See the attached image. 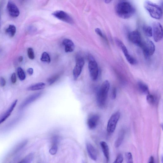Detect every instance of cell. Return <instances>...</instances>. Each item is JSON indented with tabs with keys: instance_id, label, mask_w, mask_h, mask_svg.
Instances as JSON below:
<instances>
[{
	"instance_id": "cell-1",
	"label": "cell",
	"mask_w": 163,
	"mask_h": 163,
	"mask_svg": "<svg viewBox=\"0 0 163 163\" xmlns=\"http://www.w3.org/2000/svg\"><path fill=\"white\" fill-rule=\"evenodd\" d=\"M116 14L119 17L124 19L130 18L134 14L135 9L130 3L125 1L120 2L115 9Z\"/></svg>"
},
{
	"instance_id": "cell-2",
	"label": "cell",
	"mask_w": 163,
	"mask_h": 163,
	"mask_svg": "<svg viewBox=\"0 0 163 163\" xmlns=\"http://www.w3.org/2000/svg\"><path fill=\"white\" fill-rule=\"evenodd\" d=\"M110 87L109 82L106 81L103 82L98 90L96 94V102L99 107L102 108L105 106Z\"/></svg>"
},
{
	"instance_id": "cell-3",
	"label": "cell",
	"mask_w": 163,
	"mask_h": 163,
	"mask_svg": "<svg viewBox=\"0 0 163 163\" xmlns=\"http://www.w3.org/2000/svg\"><path fill=\"white\" fill-rule=\"evenodd\" d=\"M145 9L151 17L156 20H160L162 15V10L158 5L149 1H146L144 3Z\"/></svg>"
},
{
	"instance_id": "cell-4",
	"label": "cell",
	"mask_w": 163,
	"mask_h": 163,
	"mask_svg": "<svg viewBox=\"0 0 163 163\" xmlns=\"http://www.w3.org/2000/svg\"><path fill=\"white\" fill-rule=\"evenodd\" d=\"M140 47L142 48L143 54L146 58L152 56L155 51V47L154 43L149 39L142 41Z\"/></svg>"
},
{
	"instance_id": "cell-5",
	"label": "cell",
	"mask_w": 163,
	"mask_h": 163,
	"mask_svg": "<svg viewBox=\"0 0 163 163\" xmlns=\"http://www.w3.org/2000/svg\"><path fill=\"white\" fill-rule=\"evenodd\" d=\"M89 62L88 63V68L91 79L93 81H96L98 78V68L97 63L92 56L89 57Z\"/></svg>"
},
{
	"instance_id": "cell-6",
	"label": "cell",
	"mask_w": 163,
	"mask_h": 163,
	"mask_svg": "<svg viewBox=\"0 0 163 163\" xmlns=\"http://www.w3.org/2000/svg\"><path fill=\"white\" fill-rule=\"evenodd\" d=\"M120 116V113L118 111L114 113L110 117L107 127V130L108 133L112 134L114 132Z\"/></svg>"
},
{
	"instance_id": "cell-7",
	"label": "cell",
	"mask_w": 163,
	"mask_h": 163,
	"mask_svg": "<svg viewBox=\"0 0 163 163\" xmlns=\"http://www.w3.org/2000/svg\"><path fill=\"white\" fill-rule=\"evenodd\" d=\"M153 35L154 41L158 42L163 38V30L162 25L158 22H154L153 24Z\"/></svg>"
},
{
	"instance_id": "cell-8",
	"label": "cell",
	"mask_w": 163,
	"mask_h": 163,
	"mask_svg": "<svg viewBox=\"0 0 163 163\" xmlns=\"http://www.w3.org/2000/svg\"><path fill=\"white\" fill-rule=\"evenodd\" d=\"M55 17L65 23L70 24L74 23L73 20L72 18L67 13L61 10L57 11L52 14Z\"/></svg>"
},
{
	"instance_id": "cell-9",
	"label": "cell",
	"mask_w": 163,
	"mask_h": 163,
	"mask_svg": "<svg viewBox=\"0 0 163 163\" xmlns=\"http://www.w3.org/2000/svg\"><path fill=\"white\" fill-rule=\"evenodd\" d=\"M128 39L132 43L139 47L142 42V40L140 33L138 30L130 33L128 35Z\"/></svg>"
},
{
	"instance_id": "cell-10",
	"label": "cell",
	"mask_w": 163,
	"mask_h": 163,
	"mask_svg": "<svg viewBox=\"0 0 163 163\" xmlns=\"http://www.w3.org/2000/svg\"><path fill=\"white\" fill-rule=\"evenodd\" d=\"M84 65V61L82 58H79L77 60L76 66L73 71V75L75 79H78L81 75Z\"/></svg>"
},
{
	"instance_id": "cell-11",
	"label": "cell",
	"mask_w": 163,
	"mask_h": 163,
	"mask_svg": "<svg viewBox=\"0 0 163 163\" xmlns=\"http://www.w3.org/2000/svg\"><path fill=\"white\" fill-rule=\"evenodd\" d=\"M7 8L8 13L12 17L17 18L20 15V12L18 8L13 2H8Z\"/></svg>"
},
{
	"instance_id": "cell-12",
	"label": "cell",
	"mask_w": 163,
	"mask_h": 163,
	"mask_svg": "<svg viewBox=\"0 0 163 163\" xmlns=\"http://www.w3.org/2000/svg\"><path fill=\"white\" fill-rule=\"evenodd\" d=\"M99 120V116L93 114L90 116L87 120V125L89 128L91 130L94 129L97 126Z\"/></svg>"
},
{
	"instance_id": "cell-13",
	"label": "cell",
	"mask_w": 163,
	"mask_h": 163,
	"mask_svg": "<svg viewBox=\"0 0 163 163\" xmlns=\"http://www.w3.org/2000/svg\"><path fill=\"white\" fill-rule=\"evenodd\" d=\"M86 147L88 155L90 158L94 161H96L98 158V154L95 148L89 142L86 143Z\"/></svg>"
},
{
	"instance_id": "cell-14",
	"label": "cell",
	"mask_w": 163,
	"mask_h": 163,
	"mask_svg": "<svg viewBox=\"0 0 163 163\" xmlns=\"http://www.w3.org/2000/svg\"><path fill=\"white\" fill-rule=\"evenodd\" d=\"M41 93H38L34 94L27 98L22 103L20 107V108L22 109L24 108L29 105L31 104L33 102L36 100L38 98L40 97Z\"/></svg>"
},
{
	"instance_id": "cell-15",
	"label": "cell",
	"mask_w": 163,
	"mask_h": 163,
	"mask_svg": "<svg viewBox=\"0 0 163 163\" xmlns=\"http://www.w3.org/2000/svg\"><path fill=\"white\" fill-rule=\"evenodd\" d=\"M17 102V100H16L14 101L9 109L7 110V111L3 115L0 117V124L3 122L11 115L16 106Z\"/></svg>"
},
{
	"instance_id": "cell-16",
	"label": "cell",
	"mask_w": 163,
	"mask_h": 163,
	"mask_svg": "<svg viewBox=\"0 0 163 163\" xmlns=\"http://www.w3.org/2000/svg\"><path fill=\"white\" fill-rule=\"evenodd\" d=\"M63 44L65 47V50L66 53L73 52L75 48L73 41L68 39H66L63 41Z\"/></svg>"
},
{
	"instance_id": "cell-17",
	"label": "cell",
	"mask_w": 163,
	"mask_h": 163,
	"mask_svg": "<svg viewBox=\"0 0 163 163\" xmlns=\"http://www.w3.org/2000/svg\"><path fill=\"white\" fill-rule=\"evenodd\" d=\"M100 145L106 161L108 162L109 161L110 158L109 150L108 146L107 143L104 141L101 142H100Z\"/></svg>"
},
{
	"instance_id": "cell-18",
	"label": "cell",
	"mask_w": 163,
	"mask_h": 163,
	"mask_svg": "<svg viewBox=\"0 0 163 163\" xmlns=\"http://www.w3.org/2000/svg\"><path fill=\"white\" fill-rule=\"evenodd\" d=\"M138 87L140 92L144 94H148L149 93L148 87L147 85L141 81L138 82Z\"/></svg>"
},
{
	"instance_id": "cell-19",
	"label": "cell",
	"mask_w": 163,
	"mask_h": 163,
	"mask_svg": "<svg viewBox=\"0 0 163 163\" xmlns=\"http://www.w3.org/2000/svg\"><path fill=\"white\" fill-rule=\"evenodd\" d=\"M115 41L118 46L122 50L125 57L128 56L130 54L128 53V49H127L126 47L124 45L122 41L120 39H118V38H116Z\"/></svg>"
},
{
	"instance_id": "cell-20",
	"label": "cell",
	"mask_w": 163,
	"mask_h": 163,
	"mask_svg": "<svg viewBox=\"0 0 163 163\" xmlns=\"http://www.w3.org/2000/svg\"><path fill=\"white\" fill-rule=\"evenodd\" d=\"M125 131L124 130H121L118 135V138L115 143V146L116 148H118L122 144L125 136Z\"/></svg>"
},
{
	"instance_id": "cell-21",
	"label": "cell",
	"mask_w": 163,
	"mask_h": 163,
	"mask_svg": "<svg viewBox=\"0 0 163 163\" xmlns=\"http://www.w3.org/2000/svg\"><path fill=\"white\" fill-rule=\"evenodd\" d=\"M45 86V84L43 82L38 83L30 86L28 88V90L30 91L39 90L43 89Z\"/></svg>"
},
{
	"instance_id": "cell-22",
	"label": "cell",
	"mask_w": 163,
	"mask_h": 163,
	"mask_svg": "<svg viewBox=\"0 0 163 163\" xmlns=\"http://www.w3.org/2000/svg\"><path fill=\"white\" fill-rule=\"evenodd\" d=\"M16 29L15 26L13 25H10L8 28L5 30V32L10 37H13L16 34Z\"/></svg>"
},
{
	"instance_id": "cell-23",
	"label": "cell",
	"mask_w": 163,
	"mask_h": 163,
	"mask_svg": "<svg viewBox=\"0 0 163 163\" xmlns=\"http://www.w3.org/2000/svg\"><path fill=\"white\" fill-rule=\"evenodd\" d=\"M147 100L149 104L154 105L156 103L158 99L156 96L149 93L147 96Z\"/></svg>"
},
{
	"instance_id": "cell-24",
	"label": "cell",
	"mask_w": 163,
	"mask_h": 163,
	"mask_svg": "<svg viewBox=\"0 0 163 163\" xmlns=\"http://www.w3.org/2000/svg\"><path fill=\"white\" fill-rule=\"evenodd\" d=\"M143 31L145 34L148 37H151L153 36V29L149 26L144 25L143 27Z\"/></svg>"
},
{
	"instance_id": "cell-25",
	"label": "cell",
	"mask_w": 163,
	"mask_h": 163,
	"mask_svg": "<svg viewBox=\"0 0 163 163\" xmlns=\"http://www.w3.org/2000/svg\"><path fill=\"white\" fill-rule=\"evenodd\" d=\"M34 158V154L31 153L27 155L20 162L21 163H30L32 162Z\"/></svg>"
},
{
	"instance_id": "cell-26",
	"label": "cell",
	"mask_w": 163,
	"mask_h": 163,
	"mask_svg": "<svg viewBox=\"0 0 163 163\" xmlns=\"http://www.w3.org/2000/svg\"><path fill=\"white\" fill-rule=\"evenodd\" d=\"M17 73L19 79L21 81H24L25 79L26 76L24 71L21 67L17 69Z\"/></svg>"
},
{
	"instance_id": "cell-27",
	"label": "cell",
	"mask_w": 163,
	"mask_h": 163,
	"mask_svg": "<svg viewBox=\"0 0 163 163\" xmlns=\"http://www.w3.org/2000/svg\"><path fill=\"white\" fill-rule=\"evenodd\" d=\"M41 61L47 63L51 62V58L49 54L46 52H44L41 55Z\"/></svg>"
},
{
	"instance_id": "cell-28",
	"label": "cell",
	"mask_w": 163,
	"mask_h": 163,
	"mask_svg": "<svg viewBox=\"0 0 163 163\" xmlns=\"http://www.w3.org/2000/svg\"><path fill=\"white\" fill-rule=\"evenodd\" d=\"M59 75L58 74L52 77L48 80V84L50 85L53 84L59 78Z\"/></svg>"
},
{
	"instance_id": "cell-29",
	"label": "cell",
	"mask_w": 163,
	"mask_h": 163,
	"mask_svg": "<svg viewBox=\"0 0 163 163\" xmlns=\"http://www.w3.org/2000/svg\"><path fill=\"white\" fill-rule=\"evenodd\" d=\"M27 55L29 59L31 60L35 59V55L34 51L32 48H29L27 49Z\"/></svg>"
},
{
	"instance_id": "cell-30",
	"label": "cell",
	"mask_w": 163,
	"mask_h": 163,
	"mask_svg": "<svg viewBox=\"0 0 163 163\" xmlns=\"http://www.w3.org/2000/svg\"><path fill=\"white\" fill-rule=\"evenodd\" d=\"M126 161L128 163H133V158L132 154L130 152H127L125 154Z\"/></svg>"
},
{
	"instance_id": "cell-31",
	"label": "cell",
	"mask_w": 163,
	"mask_h": 163,
	"mask_svg": "<svg viewBox=\"0 0 163 163\" xmlns=\"http://www.w3.org/2000/svg\"><path fill=\"white\" fill-rule=\"evenodd\" d=\"M58 150L57 145H53L52 147L49 150V153L52 155H54L56 154Z\"/></svg>"
},
{
	"instance_id": "cell-32",
	"label": "cell",
	"mask_w": 163,
	"mask_h": 163,
	"mask_svg": "<svg viewBox=\"0 0 163 163\" xmlns=\"http://www.w3.org/2000/svg\"><path fill=\"white\" fill-rule=\"evenodd\" d=\"M123 161V157L122 154H119L118 155L116 158L115 160L114 163H122Z\"/></svg>"
},
{
	"instance_id": "cell-33",
	"label": "cell",
	"mask_w": 163,
	"mask_h": 163,
	"mask_svg": "<svg viewBox=\"0 0 163 163\" xmlns=\"http://www.w3.org/2000/svg\"><path fill=\"white\" fill-rule=\"evenodd\" d=\"M117 96V89L116 88H113L111 94V98L112 99H115Z\"/></svg>"
},
{
	"instance_id": "cell-34",
	"label": "cell",
	"mask_w": 163,
	"mask_h": 163,
	"mask_svg": "<svg viewBox=\"0 0 163 163\" xmlns=\"http://www.w3.org/2000/svg\"><path fill=\"white\" fill-rule=\"evenodd\" d=\"M95 31L96 34L102 38H104V35L100 29L96 28L95 29Z\"/></svg>"
},
{
	"instance_id": "cell-35",
	"label": "cell",
	"mask_w": 163,
	"mask_h": 163,
	"mask_svg": "<svg viewBox=\"0 0 163 163\" xmlns=\"http://www.w3.org/2000/svg\"><path fill=\"white\" fill-rule=\"evenodd\" d=\"M59 140V137L57 136H55L52 139V143L53 145H57Z\"/></svg>"
},
{
	"instance_id": "cell-36",
	"label": "cell",
	"mask_w": 163,
	"mask_h": 163,
	"mask_svg": "<svg viewBox=\"0 0 163 163\" xmlns=\"http://www.w3.org/2000/svg\"><path fill=\"white\" fill-rule=\"evenodd\" d=\"M11 81L13 84L15 83L17 81V78L15 73H13L11 77Z\"/></svg>"
},
{
	"instance_id": "cell-37",
	"label": "cell",
	"mask_w": 163,
	"mask_h": 163,
	"mask_svg": "<svg viewBox=\"0 0 163 163\" xmlns=\"http://www.w3.org/2000/svg\"><path fill=\"white\" fill-rule=\"evenodd\" d=\"M1 84L2 87L5 86V84H6V81H5V79L3 77H1Z\"/></svg>"
},
{
	"instance_id": "cell-38",
	"label": "cell",
	"mask_w": 163,
	"mask_h": 163,
	"mask_svg": "<svg viewBox=\"0 0 163 163\" xmlns=\"http://www.w3.org/2000/svg\"><path fill=\"white\" fill-rule=\"evenodd\" d=\"M27 72L30 75H32L34 73V70L32 68H29L27 70Z\"/></svg>"
},
{
	"instance_id": "cell-39",
	"label": "cell",
	"mask_w": 163,
	"mask_h": 163,
	"mask_svg": "<svg viewBox=\"0 0 163 163\" xmlns=\"http://www.w3.org/2000/svg\"><path fill=\"white\" fill-rule=\"evenodd\" d=\"M154 162V159L153 156H151L149 159L148 163H153Z\"/></svg>"
},
{
	"instance_id": "cell-40",
	"label": "cell",
	"mask_w": 163,
	"mask_h": 163,
	"mask_svg": "<svg viewBox=\"0 0 163 163\" xmlns=\"http://www.w3.org/2000/svg\"><path fill=\"white\" fill-rule=\"evenodd\" d=\"M23 56H21L19 57L18 59L19 61L21 62L23 61Z\"/></svg>"
},
{
	"instance_id": "cell-41",
	"label": "cell",
	"mask_w": 163,
	"mask_h": 163,
	"mask_svg": "<svg viewBox=\"0 0 163 163\" xmlns=\"http://www.w3.org/2000/svg\"><path fill=\"white\" fill-rule=\"evenodd\" d=\"M112 0H104L105 3L106 4H109L111 2Z\"/></svg>"
}]
</instances>
